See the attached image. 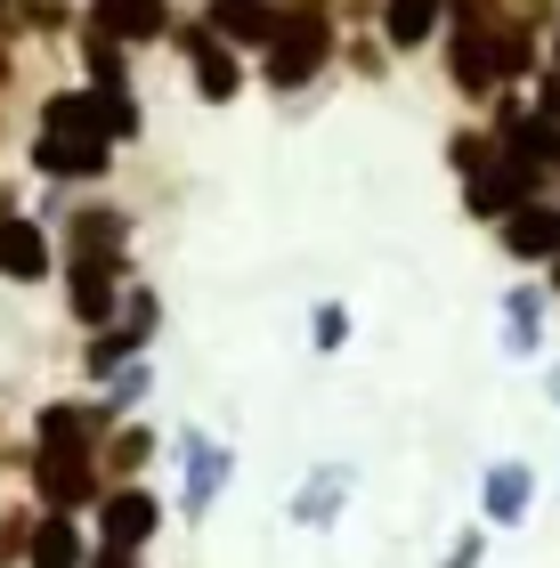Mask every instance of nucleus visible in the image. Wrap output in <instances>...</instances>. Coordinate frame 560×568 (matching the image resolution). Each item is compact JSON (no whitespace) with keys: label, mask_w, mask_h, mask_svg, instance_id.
Instances as JSON below:
<instances>
[{"label":"nucleus","mask_w":560,"mask_h":568,"mask_svg":"<svg viewBox=\"0 0 560 568\" xmlns=\"http://www.w3.org/2000/svg\"><path fill=\"white\" fill-rule=\"evenodd\" d=\"M325 49H334V24H325V9H293L285 33L268 41V82H276V90H301V82L325 65Z\"/></svg>","instance_id":"f257e3e1"},{"label":"nucleus","mask_w":560,"mask_h":568,"mask_svg":"<svg viewBox=\"0 0 560 568\" xmlns=\"http://www.w3.org/2000/svg\"><path fill=\"white\" fill-rule=\"evenodd\" d=\"M33 487H41L49 511H73V504L98 496V463L73 455V447H41V455H33Z\"/></svg>","instance_id":"f03ea898"},{"label":"nucleus","mask_w":560,"mask_h":568,"mask_svg":"<svg viewBox=\"0 0 560 568\" xmlns=\"http://www.w3.org/2000/svg\"><path fill=\"white\" fill-rule=\"evenodd\" d=\"M106 146H114V139L49 131V122H41V139H33V171H49V179H98V171H106Z\"/></svg>","instance_id":"7ed1b4c3"},{"label":"nucleus","mask_w":560,"mask_h":568,"mask_svg":"<svg viewBox=\"0 0 560 568\" xmlns=\"http://www.w3.org/2000/svg\"><path fill=\"white\" fill-rule=\"evenodd\" d=\"M187 58H195V90L212 98V106L236 98V82H244V73H236V41H220L212 24H187Z\"/></svg>","instance_id":"20e7f679"},{"label":"nucleus","mask_w":560,"mask_h":568,"mask_svg":"<svg viewBox=\"0 0 560 568\" xmlns=\"http://www.w3.org/2000/svg\"><path fill=\"white\" fill-rule=\"evenodd\" d=\"M203 24H212L220 41H276L285 33V9H276V0H212V9H203Z\"/></svg>","instance_id":"39448f33"},{"label":"nucleus","mask_w":560,"mask_h":568,"mask_svg":"<svg viewBox=\"0 0 560 568\" xmlns=\"http://www.w3.org/2000/svg\"><path fill=\"white\" fill-rule=\"evenodd\" d=\"M155 520H163V504L139 496V487H114V496L98 504V536H106V545H146Z\"/></svg>","instance_id":"423d86ee"},{"label":"nucleus","mask_w":560,"mask_h":568,"mask_svg":"<svg viewBox=\"0 0 560 568\" xmlns=\"http://www.w3.org/2000/svg\"><path fill=\"white\" fill-rule=\"evenodd\" d=\"M503 244H512V261H560V212L552 203H520L503 220Z\"/></svg>","instance_id":"0eeeda50"},{"label":"nucleus","mask_w":560,"mask_h":568,"mask_svg":"<svg viewBox=\"0 0 560 568\" xmlns=\"http://www.w3.org/2000/svg\"><path fill=\"white\" fill-rule=\"evenodd\" d=\"M0 276H9V284L49 276V236L33 220H0Z\"/></svg>","instance_id":"6e6552de"},{"label":"nucleus","mask_w":560,"mask_h":568,"mask_svg":"<svg viewBox=\"0 0 560 568\" xmlns=\"http://www.w3.org/2000/svg\"><path fill=\"white\" fill-rule=\"evenodd\" d=\"M98 33H114V41H163V24H171V9L163 0H98Z\"/></svg>","instance_id":"1a4fd4ad"},{"label":"nucleus","mask_w":560,"mask_h":568,"mask_svg":"<svg viewBox=\"0 0 560 568\" xmlns=\"http://www.w3.org/2000/svg\"><path fill=\"white\" fill-rule=\"evenodd\" d=\"M24 568H90V552H82V528H73L65 511L33 520V552H24Z\"/></svg>","instance_id":"9d476101"},{"label":"nucleus","mask_w":560,"mask_h":568,"mask_svg":"<svg viewBox=\"0 0 560 568\" xmlns=\"http://www.w3.org/2000/svg\"><path fill=\"white\" fill-rule=\"evenodd\" d=\"M464 203H471V220H512L520 203H528V187L503 163H488V171H471V187H464Z\"/></svg>","instance_id":"9b49d317"},{"label":"nucleus","mask_w":560,"mask_h":568,"mask_svg":"<svg viewBox=\"0 0 560 568\" xmlns=\"http://www.w3.org/2000/svg\"><path fill=\"white\" fill-rule=\"evenodd\" d=\"M447 9L455 0H390V9H381V33H390V49H422Z\"/></svg>","instance_id":"f8f14e48"},{"label":"nucleus","mask_w":560,"mask_h":568,"mask_svg":"<svg viewBox=\"0 0 560 568\" xmlns=\"http://www.w3.org/2000/svg\"><path fill=\"white\" fill-rule=\"evenodd\" d=\"M98 430H106V415H98V406H49V415H41V447L98 455Z\"/></svg>","instance_id":"ddd939ff"},{"label":"nucleus","mask_w":560,"mask_h":568,"mask_svg":"<svg viewBox=\"0 0 560 568\" xmlns=\"http://www.w3.org/2000/svg\"><path fill=\"white\" fill-rule=\"evenodd\" d=\"M73 317L82 325L114 317V261H73Z\"/></svg>","instance_id":"4468645a"},{"label":"nucleus","mask_w":560,"mask_h":568,"mask_svg":"<svg viewBox=\"0 0 560 568\" xmlns=\"http://www.w3.org/2000/svg\"><path fill=\"white\" fill-rule=\"evenodd\" d=\"M82 58H90V90H122V41L114 33H82Z\"/></svg>","instance_id":"2eb2a0df"},{"label":"nucleus","mask_w":560,"mask_h":568,"mask_svg":"<svg viewBox=\"0 0 560 568\" xmlns=\"http://www.w3.org/2000/svg\"><path fill=\"white\" fill-rule=\"evenodd\" d=\"M73 244H82L90 261H98V252H114L122 244V212H73Z\"/></svg>","instance_id":"dca6fc26"},{"label":"nucleus","mask_w":560,"mask_h":568,"mask_svg":"<svg viewBox=\"0 0 560 568\" xmlns=\"http://www.w3.org/2000/svg\"><path fill=\"white\" fill-rule=\"evenodd\" d=\"M146 455H155V438H146V430H122L114 447H106V471H122V479H131V471H139Z\"/></svg>","instance_id":"f3484780"},{"label":"nucleus","mask_w":560,"mask_h":568,"mask_svg":"<svg viewBox=\"0 0 560 568\" xmlns=\"http://www.w3.org/2000/svg\"><path fill=\"white\" fill-rule=\"evenodd\" d=\"M488 496H496V511H520V496H528V479H520V471H496V487H488Z\"/></svg>","instance_id":"a211bd4d"},{"label":"nucleus","mask_w":560,"mask_h":568,"mask_svg":"<svg viewBox=\"0 0 560 568\" xmlns=\"http://www.w3.org/2000/svg\"><path fill=\"white\" fill-rule=\"evenodd\" d=\"M455 24H464V33H479V24H496V0H455Z\"/></svg>","instance_id":"6ab92c4d"},{"label":"nucleus","mask_w":560,"mask_h":568,"mask_svg":"<svg viewBox=\"0 0 560 568\" xmlns=\"http://www.w3.org/2000/svg\"><path fill=\"white\" fill-rule=\"evenodd\" d=\"M90 568H139V560H131V545H106V552H90Z\"/></svg>","instance_id":"aec40b11"},{"label":"nucleus","mask_w":560,"mask_h":568,"mask_svg":"<svg viewBox=\"0 0 560 568\" xmlns=\"http://www.w3.org/2000/svg\"><path fill=\"white\" fill-rule=\"evenodd\" d=\"M537 114H544L552 131H560V82H544V90H537Z\"/></svg>","instance_id":"412c9836"},{"label":"nucleus","mask_w":560,"mask_h":568,"mask_svg":"<svg viewBox=\"0 0 560 568\" xmlns=\"http://www.w3.org/2000/svg\"><path fill=\"white\" fill-rule=\"evenodd\" d=\"M0 82H9V58H0Z\"/></svg>","instance_id":"4be33fe9"},{"label":"nucleus","mask_w":560,"mask_h":568,"mask_svg":"<svg viewBox=\"0 0 560 568\" xmlns=\"http://www.w3.org/2000/svg\"><path fill=\"white\" fill-rule=\"evenodd\" d=\"M552 284H560V261H552Z\"/></svg>","instance_id":"5701e85b"},{"label":"nucleus","mask_w":560,"mask_h":568,"mask_svg":"<svg viewBox=\"0 0 560 568\" xmlns=\"http://www.w3.org/2000/svg\"><path fill=\"white\" fill-rule=\"evenodd\" d=\"M0 9H9V0H0Z\"/></svg>","instance_id":"b1692460"}]
</instances>
